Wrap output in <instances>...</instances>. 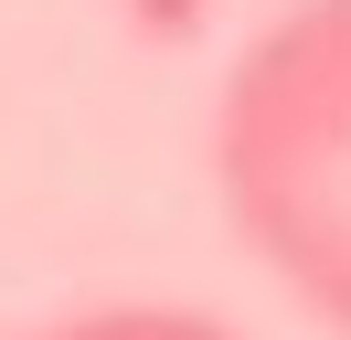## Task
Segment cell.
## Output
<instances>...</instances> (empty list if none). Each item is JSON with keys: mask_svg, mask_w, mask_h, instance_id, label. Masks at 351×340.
Listing matches in <instances>:
<instances>
[{"mask_svg": "<svg viewBox=\"0 0 351 340\" xmlns=\"http://www.w3.org/2000/svg\"><path fill=\"white\" fill-rule=\"evenodd\" d=\"M213 191L234 245L351 340V0H287L223 64Z\"/></svg>", "mask_w": 351, "mask_h": 340, "instance_id": "cell-1", "label": "cell"}, {"mask_svg": "<svg viewBox=\"0 0 351 340\" xmlns=\"http://www.w3.org/2000/svg\"><path fill=\"white\" fill-rule=\"evenodd\" d=\"M11 340H245V330H223V319H202V308H149V298H128V308H75V319H43V330H11Z\"/></svg>", "mask_w": 351, "mask_h": 340, "instance_id": "cell-2", "label": "cell"}]
</instances>
